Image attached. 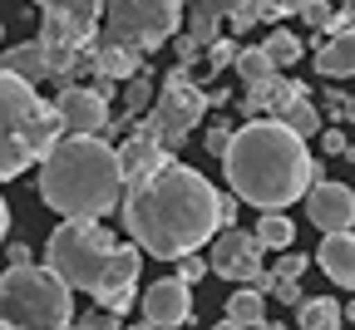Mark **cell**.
<instances>
[{
	"instance_id": "obj_1",
	"label": "cell",
	"mask_w": 355,
	"mask_h": 330,
	"mask_svg": "<svg viewBox=\"0 0 355 330\" xmlns=\"http://www.w3.org/2000/svg\"><path fill=\"white\" fill-rule=\"evenodd\" d=\"M123 232L144 257L178 261L188 252H202L222 227V193L178 158H163L148 177L123 187Z\"/></svg>"
},
{
	"instance_id": "obj_2",
	"label": "cell",
	"mask_w": 355,
	"mask_h": 330,
	"mask_svg": "<svg viewBox=\"0 0 355 330\" xmlns=\"http://www.w3.org/2000/svg\"><path fill=\"white\" fill-rule=\"evenodd\" d=\"M232 198L261 212H282L316 182V158L306 153V138L291 133L282 119H252L232 133L222 153Z\"/></svg>"
},
{
	"instance_id": "obj_3",
	"label": "cell",
	"mask_w": 355,
	"mask_h": 330,
	"mask_svg": "<svg viewBox=\"0 0 355 330\" xmlns=\"http://www.w3.org/2000/svg\"><path fill=\"white\" fill-rule=\"evenodd\" d=\"M44 266L69 291H89L94 306L114 315H128L139 291V247L104 232V222H60L44 242Z\"/></svg>"
},
{
	"instance_id": "obj_4",
	"label": "cell",
	"mask_w": 355,
	"mask_h": 330,
	"mask_svg": "<svg viewBox=\"0 0 355 330\" xmlns=\"http://www.w3.org/2000/svg\"><path fill=\"white\" fill-rule=\"evenodd\" d=\"M119 148L89 133H64L40 158V202L55 207L64 222H104L123 202Z\"/></svg>"
},
{
	"instance_id": "obj_5",
	"label": "cell",
	"mask_w": 355,
	"mask_h": 330,
	"mask_svg": "<svg viewBox=\"0 0 355 330\" xmlns=\"http://www.w3.org/2000/svg\"><path fill=\"white\" fill-rule=\"evenodd\" d=\"M64 138L60 109L44 104L35 84L0 64V182L20 177Z\"/></svg>"
},
{
	"instance_id": "obj_6",
	"label": "cell",
	"mask_w": 355,
	"mask_h": 330,
	"mask_svg": "<svg viewBox=\"0 0 355 330\" xmlns=\"http://www.w3.org/2000/svg\"><path fill=\"white\" fill-rule=\"evenodd\" d=\"M0 320L15 330H69L74 291L50 266H10L0 276Z\"/></svg>"
},
{
	"instance_id": "obj_7",
	"label": "cell",
	"mask_w": 355,
	"mask_h": 330,
	"mask_svg": "<svg viewBox=\"0 0 355 330\" xmlns=\"http://www.w3.org/2000/svg\"><path fill=\"white\" fill-rule=\"evenodd\" d=\"M183 0H109L104 6V44H123L133 55H148L178 30Z\"/></svg>"
},
{
	"instance_id": "obj_8",
	"label": "cell",
	"mask_w": 355,
	"mask_h": 330,
	"mask_svg": "<svg viewBox=\"0 0 355 330\" xmlns=\"http://www.w3.org/2000/svg\"><path fill=\"white\" fill-rule=\"evenodd\" d=\"M207 94L188 79V69H173L168 74V84L158 89V99H153V114H148V123H153V133H158V144L173 153V148H183L188 144V133L198 128V119L207 114Z\"/></svg>"
},
{
	"instance_id": "obj_9",
	"label": "cell",
	"mask_w": 355,
	"mask_h": 330,
	"mask_svg": "<svg viewBox=\"0 0 355 330\" xmlns=\"http://www.w3.org/2000/svg\"><path fill=\"white\" fill-rule=\"evenodd\" d=\"M261 242H257V232H242V227H227L222 237L212 242V257H207V266H212V276H222V281H237V286H257V291H266V271H261Z\"/></svg>"
},
{
	"instance_id": "obj_10",
	"label": "cell",
	"mask_w": 355,
	"mask_h": 330,
	"mask_svg": "<svg viewBox=\"0 0 355 330\" xmlns=\"http://www.w3.org/2000/svg\"><path fill=\"white\" fill-rule=\"evenodd\" d=\"M55 109H60L64 133H89V138H104V128L114 123V119H109V94H99V89H84V84L60 89Z\"/></svg>"
},
{
	"instance_id": "obj_11",
	"label": "cell",
	"mask_w": 355,
	"mask_h": 330,
	"mask_svg": "<svg viewBox=\"0 0 355 330\" xmlns=\"http://www.w3.org/2000/svg\"><path fill=\"white\" fill-rule=\"evenodd\" d=\"M144 320H148L153 330L188 325V320H193V286H188V281H178V276L153 281V286L144 291Z\"/></svg>"
},
{
	"instance_id": "obj_12",
	"label": "cell",
	"mask_w": 355,
	"mask_h": 330,
	"mask_svg": "<svg viewBox=\"0 0 355 330\" xmlns=\"http://www.w3.org/2000/svg\"><path fill=\"white\" fill-rule=\"evenodd\" d=\"M306 217L321 232H350L355 227V193L345 182H311L306 187Z\"/></svg>"
},
{
	"instance_id": "obj_13",
	"label": "cell",
	"mask_w": 355,
	"mask_h": 330,
	"mask_svg": "<svg viewBox=\"0 0 355 330\" xmlns=\"http://www.w3.org/2000/svg\"><path fill=\"white\" fill-rule=\"evenodd\" d=\"M168 158V148L158 144V133H153V123H144V128H133L128 138H123V148H119V168H123V182H139V177H148L158 163Z\"/></svg>"
},
{
	"instance_id": "obj_14",
	"label": "cell",
	"mask_w": 355,
	"mask_h": 330,
	"mask_svg": "<svg viewBox=\"0 0 355 330\" xmlns=\"http://www.w3.org/2000/svg\"><path fill=\"white\" fill-rule=\"evenodd\" d=\"M316 266L336 281V286L355 291V232H326L316 247Z\"/></svg>"
},
{
	"instance_id": "obj_15",
	"label": "cell",
	"mask_w": 355,
	"mask_h": 330,
	"mask_svg": "<svg viewBox=\"0 0 355 330\" xmlns=\"http://www.w3.org/2000/svg\"><path fill=\"white\" fill-rule=\"evenodd\" d=\"M316 74H321V79H345V74H355V30H350V25L336 30L321 50H316Z\"/></svg>"
},
{
	"instance_id": "obj_16",
	"label": "cell",
	"mask_w": 355,
	"mask_h": 330,
	"mask_svg": "<svg viewBox=\"0 0 355 330\" xmlns=\"http://www.w3.org/2000/svg\"><path fill=\"white\" fill-rule=\"evenodd\" d=\"M301 271H306V257L301 252H286L277 261V271H266V291H272L277 301H286V306H296L301 301Z\"/></svg>"
},
{
	"instance_id": "obj_17",
	"label": "cell",
	"mask_w": 355,
	"mask_h": 330,
	"mask_svg": "<svg viewBox=\"0 0 355 330\" xmlns=\"http://www.w3.org/2000/svg\"><path fill=\"white\" fill-rule=\"evenodd\" d=\"M296 94H306L301 84H291V79H261V84H247V114H257V109H282V104H291Z\"/></svg>"
},
{
	"instance_id": "obj_18",
	"label": "cell",
	"mask_w": 355,
	"mask_h": 330,
	"mask_svg": "<svg viewBox=\"0 0 355 330\" xmlns=\"http://www.w3.org/2000/svg\"><path fill=\"white\" fill-rule=\"evenodd\" d=\"M0 64L6 69H15L20 79H50V60H44V44L40 40H25V44H15V50H6L0 55Z\"/></svg>"
},
{
	"instance_id": "obj_19",
	"label": "cell",
	"mask_w": 355,
	"mask_h": 330,
	"mask_svg": "<svg viewBox=\"0 0 355 330\" xmlns=\"http://www.w3.org/2000/svg\"><path fill=\"white\" fill-rule=\"evenodd\" d=\"M272 119H282V123H286L291 133H301V138H316V133H321V114H316V104H311L306 94H296L291 104H282Z\"/></svg>"
},
{
	"instance_id": "obj_20",
	"label": "cell",
	"mask_w": 355,
	"mask_h": 330,
	"mask_svg": "<svg viewBox=\"0 0 355 330\" xmlns=\"http://www.w3.org/2000/svg\"><path fill=\"white\" fill-rule=\"evenodd\" d=\"M222 315L237 320V325H247V330H266V301H261V291H257V286L237 291V296L227 301V311H222Z\"/></svg>"
},
{
	"instance_id": "obj_21",
	"label": "cell",
	"mask_w": 355,
	"mask_h": 330,
	"mask_svg": "<svg viewBox=\"0 0 355 330\" xmlns=\"http://www.w3.org/2000/svg\"><path fill=\"white\" fill-rule=\"evenodd\" d=\"M340 320H345V311H340L331 296H311V301H301V315H296L301 330H340Z\"/></svg>"
},
{
	"instance_id": "obj_22",
	"label": "cell",
	"mask_w": 355,
	"mask_h": 330,
	"mask_svg": "<svg viewBox=\"0 0 355 330\" xmlns=\"http://www.w3.org/2000/svg\"><path fill=\"white\" fill-rule=\"evenodd\" d=\"M291 237H296V227L286 222V212H261V217H257V242H261L266 252H286Z\"/></svg>"
},
{
	"instance_id": "obj_23",
	"label": "cell",
	"mask_w": 355,
	"mask_h": 330,
	"mask_svg": "<svg viewBox=\"0 0 355 330\" xmlns=\"http://www.w3.org/2000/svg\"><path fill=\"white\" fill-rule=\"evenodd\" d=\"M232 69L242 74V84H261V79H272V74H277V64L266 60V50H261V44H257V50H237Z\"/></svg>"
},
{
	"instance_id": "obj_24",
	"label": "cell",
	"mask_w": 355,
	"mask_h": 330,
	"mask_svg": "<svg viewBox=\"0 0 355 330\" xmlns=\"http://www.w3.org/2000/svg\"><path fill=\"white\" fill-rule=\"evenodd\" d=\"M261 50H266V60H272L277 69H286V64H296V60H301V40H296L291 30H277L272 40L261 44Z\"/></svg>"
},
{
	"instance_id": "obj_25",
	"label": "cell",
	"mask_w": 355,
	"mask_h": 330,
	"mask_svg": "<svg viewBox=\"0 0 355 330\" xmlns=\"http://www.w3.org/2000/svg\"><path fill=\"white\" fill-rule=\"evenodd\" d=\"M69 330H123V315H114V311L94 306L89 315H74V325H69Z\"/></svg>"
},
{
	"instance_id": "obj_26",
	"label": "cell",
	"mask_w": 355,
	"mask_h": 330,
	"mask_svg": "<svg viewBox=\"0 0 355 330\" xmlns=\"http://www.w3.org/2000/svg\"><path fill=\"white\" fill-rule=\"evenodd\" d=\"M148 99H153V84H148V74H133V79H128V94H123V109H128V114H139Z\"/></svg>"
},
{
	"instance_id": "obj_27",
	"label": "cell",
	"mask_w": 355,
	"mask_h": 330,
	"mask_svg": "<svg viewBox=\"0 0 355 330\" xmlns=\"http://www.w3.org/2000/svg\"><path fill=\"white\" fill-rule=\"evenodd\" d=\"M202 276H212V266L198 257V252H188V257H178V281H188V286H193V281H202Z\"/></svg>"
},
{
	"instance_id": "obj_28",
	"label": "cell",
	"mask_w": 355,
	"mask_h": 330,
	"mask_svg": "<svg viewBox=\"0 0 355 330\" xmlns=\"http://www.w3.org/2000/svg\"><path fill=\"white\" fill-rule=\"evenodd\" d=\"M232 60H237V44L217 35V40L207 44V64H212V69H222V64H232Z\"/></svg>"
},
{
	"instance_id": "obj_29",
	"label": "cell",
	"mask_w": 355,
	"mask_h": 330,
	"mask_svg": "<svg viewBox=\"0 0 355 330\" xmlns=\"http://www.w3.org/2000/svg\"><path fill=\"white\" fill-rule=\"evenodd\" d=\"M301 20H306V25H331L336 10L326 6V0H301Z\"/></svg>"
},
{
	"instance_id": "obj_30",
	"label": "cell",
	"mask_w": 355,
	"mask_h": 330,
	"mask_svg": "<svg viewBox=\"0 0 355 330\" xmlns=\"http://www.w3.org/2000/svg\"><path fill=\"white\" fill-rule=\"evenodd\" d=\"M227 144H232L227 123H212V128H207V153H212V158H222V153H227Z\"/></svg>"
},
{
	"instance_id": "obj_31",
	"label": "cell",
	"mask_w": 355,
	"mask_h": 330,
	"mask_svg": "<svg viewBox=\"0 0 355 330\" xmlns=\"http://www.w3.org/2000/svg\"><path fill=\"white\" fill-rule=\"evenodd\" d=\"M321 148H326L331 158H340V153H350V144H345V133H336V128H331V133H321Z\"/></svg>"
},
{
	"instance_id": "obj_32",
	"label": "cell",
	"mask_w": 355,
	"mask_h": 330,
	"mask_svg": "<svg viewBox=\"0 0 355 330\" xmlns=\"http://www.w3.org/2000/svg\"><path fill=\"white\" fill-rule=\"evenodd\" d=\"M6 257H10V266H25L30 261V247L25 242H6Z\"/></svg>"
},
{
	"instance_id": "obj_33",
	"label": "cell",
	"mask_w": 355,
	"mask_h": 330,
	"mask_svg": "<svg viewBox=\"0 0 355 330\" xmlns=\"http://www.w3.org/2000/svg\"><path fill=\"white\" fill-rule=\"evenodd\" d=\"M6 237H10V207H6V198H0V247H6Z\"/></svg>"
},
{
	"instance_id": "obj_34",
	"label": "cell",
	"mask_w": 355,
	"mask_h": 330,
	"mask_svg": "<svg viewBox=\"0 0 355 330\" xmlns=\"http://www.w3.org/2000/svg\"><path fill=\"white\" fill-rule=\"evenodd\" d=\"M212 330H247V325H237V320H227V315H222V320H217Z\"/></svg>"
},
{
	"instance_id": "obj_35",
	"label": "cell",
	"mask_w": 355,
	"mask_h": 330,
	"mask_svg": "<svg viewBox=\"0 0 355 330\" xmlns=\"http://www.w3.org/2000/svg\"><path fill=\"white\" fill-rule=\"evenodd\" d=\"M340 114H345V119L355 123V99H345V104H340Z\"/></svg>"
},
{
	"instance_id": "obj_36",
	"label": "cell",
	"mask_w": 355,
	"mask_h": 330,
	"mask_svg": "<svg viewBox=\"0 0 355 330\" xmlns=\"http://www.w3.org/2000/svg\"><path fill=\"white\" fill-rule=\"evenodd\" d=\"M133 330H153V325H148V320H144V325H133Z\"/></svg>"
},
{
	"instance_id": "obj_37",
	"label": "cell",
	"mask_w": 355,
	"mask_h": 330,
	"mask_svg": "<svg viewBox=\"0 0 355 330\" xmlns=\"http://www.w3.org/2000/svg\"><path fill=\"white\" fill-rule=\"evenodd\" d=\"M0 330H15V325H6V320H0Z\"/></svg>"
},
{
	"instance_id": "obj_38",
	"label": "cell",
	"mask_w": 355,
	"mask_h": 330,
	"mask_svg": "<svg viewBox=\"0 0 355 330\" xmlns=\"http://www.w3.org/2000/svg\"><path fill=\"white\" fill-rule=\"evenodd\" d=\"M266 330H286V325H266Z\"/></svg>"
},
{
	"instance_id": "obj_39",
	"label": "cell",
	"mask_w": 355,
	"mask_h": 330,
	"mask_svg": "<svg viewBox=\"0 0 355 330\" xmlns=\"http://www.w3.org/2000/svg\"><path fill=\"white\" fill-rule=\"evenodd\" d=\"M0 40H6V25H0Z\"/></svg>"
}]
</instances>
